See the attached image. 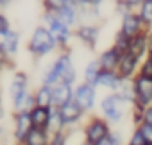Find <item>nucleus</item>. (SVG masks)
Returning a JSON list of instances; mask_svg holds the SVG:
<instances>
[{
  "label": "nucleus",
  "mask_w": 152,
  "mask_h": 145,
  "mask_svg": "<svg viewBox=\"0 0 152 145\" xmlns=\"http://www.w3.org/2000/svg\"><path fill=\"white\" fill-rule=\"evenodd\" d=\"M68 83V84H77V68H75L73 57L70 48L59 50L57 56L52 59L50 64L45 66L41 72V83L48 86H56L57 83Z\"/></svg>",
  "instance_id": "1"
},
{
  "label": "nucleus",
  "mask_w": 152,
  "mask_h": 145,
  "mask_svg": "<svg viewBox=\"0 0 152 145\" xmlns=\"http://www.w3.org/2000/svg\"><path fill=\"white\" fill-rule=\"evenodd\" d=\"M27 52L36 61L45 59L47 56H50L54 52H59V45L45 23L34 27V31L31 32L29 41H27Z\"/></svg>",
  "instance_id": "2"
},
{
  "label": "nucleus",
  "mask_w": 152,
  "mask_h": 145,
  "mask_svg": "<svg viewBox=\"0 0 152 145\" xmlns=\"http://www.w3.org/2000/svg\"><path fill=\"white\" fill-rule=\"evenodd\" d=\"M99 111L111 125H118L124 122L127 113H131V104L116 92H107L99 102Z\"/></svg>",
  "instance_id": "3"
},
{
  "label": "nucleus",
  "mask_w": 152,
  "mask_h": 145,
  "mask_svg": "<svg viewBox=\"0 0 152 145\" xmlns=\"http://www.w3.org/2000/svg\"><path fill=\"white\" fill-rule=\"evenodd\" d=\"M43 23L48 27V31L56 38L59 50H68L72 40L75 38V29L66 25L56 13H50V11H43Z\"/></svg>",
  "instance_id": "4"
},
{
  "label": "nucleus",
  "mask_w": 152,
  "mask_h": 145,
  "mask_svg": "<svg viewBox=\"0 0 152 145\" xmlns=\"http://www.w3.org/2000/svg\"><path fill=\"white\" fill-rule=\"evenodd\" d=\"M113 127L111 124L102 116V115H88L86 122L83 124V134H84V141L88 145H97L104 140H107V136L111 134Z\"/></svg>",
  "instance_id": "5"
},
{
  "label": "nucleus",
  "mask_w": 152,
  "mask_h": 145,
  "mask_svg": "<svg viewBox=\"0 0 152 145\" xmlns=\"http://www.w3.org/2000/svg\"><path fill=\"white\" fill-rule=\"evenodd\" d=\"M7 93H9L13 111H18L23 99L31 93V79H29L27 72H23V70L15 72L11 77V83H9V88H7Z\"/></svg>",
  "instance_id": "6"
},
{
  "label": "nucleus",
  "mask_w": 152,
  "mask_h": 145,
  "mask_svg": "<svg viewBox=\"0 0 152 145\" xmlns=\"http://www.w3.org/2000/svg\"><path fill=\"white\" fill-rule=\"evenodd\" d=\"M20 43L22 36L20 31H16L15 27L0 36V59H2L4 68H15V57L20 50Z\"/></svg>",
  "instance_id": "7"
},
{
  "label": "nucleus",
  "mask_w": 152,
  "mask_h": 145,
  "mask_svg": "<svg viewBox=\"0 0 152 145\" xmlns=\"http://www.w3.org/2000/svg\"><path fill=\"white\" fill-rule=\"evenodd\" d=\"M73 99L81 104V108H83L88 115H91V113L95 111L97 104H99L97 86H93V84H90V83H84V81L77 83V84H75V93H73Z\"/></svg>",
  "instance_id": "8"
},
{
  "label": "nucleus",
  "mask_w": 152,
  "mask_h": 145,
  "mask_svg": "<svg viewBox=\"0 0 152 145\" xmlns=\"http://www.w3.org/2000/svg\"><path fill=\"white\" fill-rule=\"evenodd\" d=\"M75 40L90 50H95L100 40V25L97 22H83L75 27Z\"/></svg>",
  "instance_id": "9"
},
{
  "label": "nucleus",
  "mask_w": 152,
  "mask_h": 145,
  "mask_svg": "<svg viewBox=\"0 0 152 145\" xmlns=\"http://www.w3.org/2000/svg\"><path fill=\"white\" fill-rule=\"evenodd\" d=\"M32 129L34 124L31 118V111H13V129H11L13 141L23 143V140L29 136Z\"/></svg>",
  "instance_id": "10"
},
{
  "label": "nucleus",
  "mask_w": 152,
  "mask_h": 145,
  "mask_svg": "<svg viewBox=\"0 0 152 145\" xmlns=\"http://www.w3.org/2000/svg\"><path fill=\"white\" fill-rule=\"evenodd\" d=\"M124 34H127L129 38H134V36H140L143 32H147L150 27H147L143 23V20L140 18V15L134 11H129L125 13L124 16H120V27H118Z\"/></svg>",
  "instance_id": "11"
},
{
  "label": "nucleus",
  "mask_w": 152,
  "mask_h": 145,
  "mask_svg": "<svg viewBox=\"0 0 152 145\" xmlns=\"http://www.w3.org/2000/svg\"><path fill=\"white\" fill-rule=\"evenodd\" d=\"M59 109H61V115H63V118H64V122H66V127H79V125L84 122L86 115H88L75 99L68 100V102H66L64 106H61Z\"/></svg>",
  "instance_id": "12"
},
{
  "label": "nucleus",
  "mask_w": 152,
  "mask_h": 145,
  "mask_svg": "<svg viewBox=\"0 0 152 145\" xmlns=\"http://www.w3.org/2000/svg\"><path fill=\"white\" fill-rule=\"evenodd\" d=\"M140 64H141V59L138 56H134L132 52H124L122 57H120V64H118V74L122 79H134L138 74H140Z\"/></svg>",
  "instance_id": "13"
},
{
  "label": "nucleus",
  "mask_w": 152,
  "mask_h": 145,
  "mask_svg": "<svg viewBox=\"0 0 152 145\" xmlns=\"http://www.w3.org/2000/svg\"><path fill=\"white\" fill-rule=\"evenodd\" d=\"M134 88H136V102L141 106L152 104V77L138 74L134 77Z\"/></svg>",
  "instance_id": "14"
},
{
  "label": "nucleus",
  "mask_w": 152,
  "mask_h": 145,
  "mask_svg": "<svg viewBox=\"0 0 152 145\" xmlns=\"http://www.w3.org/2000/svg\"><path fill=\"white\" fill-rule=\"evenodd\" d=\"M120 57H122V52H120V50H116L113 45H111V47H107V48H104V50L97 56V59H99V63H100L102 70H118Z\"/></svg>",
  "instance_id": "15"
},
{
  "label": "nucleus",
  "mask_w": 152,
  "mask_h": 145,
  "mask_svg": "<svg viewBox=\"0 0 152 145\" xmlns=\"http://www.w3.org/2000/svg\"><path fill=\"white\" fill-rule=\"evenodd\" d=\"M66 25H70L72 29H75V27H77L79 23H81V13H79V6L77 4H75L73 2V0H72V2L70 4H66L64 7H61L57 13H56Z\"/></svg>",
  "instance_id": "16"
},
{
  "label": "nucleus",
  "mask_w": 152,
  "mask_h": 145,
  "mask_svg": "<svg viewBox=\"0 0 152 145\" xmlns=\"http://www.w3.org/2000/svg\"><path fill=\"white\" fill-rule=\"evenodd\" d=\"M120 83H122V77L116 70H102L100 75H99L97 88H102V90H107V92H116Z\"/></svg>",
  "instance_id": "17"
},
{
  "label": "nucleus",
  "mask_w": 152,
  "mask_h": 145,
  "mask_svg": "<svg viewBox=\"0 0 152 145\" xmlns=\"http://www.w3.org/2000/svg\"><path fill=\"white\" fill-rule=\"evenodd\" d=\"M73 93H75V86L73 84H68V83H57L54 86V106L56 108H61L64 106L68 100L73 99Z\"/></svg>",
  "instance_id": "18"
},
{
  "label": "nucleus",
  "mask_w": 152,
  "mask_h": 145,
  "mask_svg": "<svg viewBox=\"0 0 152 145\" xmlns=\"http://www.w3.org/2000/svg\"><path fill=\"white\" fill-rule=\"evenodd\" d=\"M34 97H36V106L54 108V86H48V84L41 83L34 90Z\"/></svg>",
  "instance_id": "19"
},
{
  "label": "nucleus",
  "mask_w": 152,
  "mask_h": 145,
  "mask_svg": "<svg viewBox=\"0 0 152 145\" xmlns=\"http://www.w3.org/2000/svg\"><path fill=\"white\" fill-rule=\"evenodd\" d=\"M100 72H102V66H100L99 59L95 57V59L88 61L86 66L83 68V81H84V83H90V84H93V86H97Z\"/></svg>",
  "instance_id": "20"
},
{
  "label": "nucleus",
  "mask_w": 152,
  "mask_h": 145,
  "mask_svg": "<svg viewBox=\"0 0 152 145\" xmlns=\"http://www.w3.org/2000/svg\"><path fill=\"white\" fill-rule=\"evenodd\" d=\"M50 113H52V108H43V106H36L34 109H31V118H32L34 127L47 129L48 120H50Z\"/></svg>",
  "instance_id": "21"
},
{
  "label": "nucleus",
  "mask_w": 152,
  "mask_h": 145,
  "mask_svg": "<svg viewBox=\"0 0 152 145\" xmlns=\"http://www.w3.org/2000/svg\"><path fill=\"white\" fill-rule=\"evenodd\" d=\"M50 133L47 129H38L34 127L29 136L23 140V145H50Z\"/></svg>",
  "instance_id": "22"
},
{
  "label": "nucleus",
  "mask_w": 152,
  "mask_h": 145,
  "mask_svg": "<svg viewBox=\"0 0 152 145\" xmlns=\"http://www.w3.org/2000/svg\"><path fill=\"white\" fill-rule=\"evenodd\" d=\"M129 52H132L134 56H138L140 59L147 57L148 56V43H147V32L140 34V36H134L131 40V47H129Z\"/></svg>",
  "instance_id": "23"
},
{
  "label": "nucleus",
  "mask_w": 152,
  "mask_h": 145,
  "mask_svg": "<svg viewBox=\"0 0 152 145\" xmlns=\"http://www.w3.org/2000/svg\"><path fill=\"white\" fill-rule=\"evenodd\" d=\"M68 127H66V122H64V118H63V115H61V109L59 108H52V113H50V120H48V127H47V131L50 133V134H56V133H61V131H66Z\"/></svg>",
  "instance_id": "24"
},
{
  "label": "nucleus",
  "mask_w": 152,
  "mask_h": 145,
  "mask_svg": "<svg viewBox=\"0 0 152 145\" xmlns=\"http://www.w3.org/2000/svg\"><path fill=\"white\" fill-rule=\"evenodd\" d=\"M116 93L120 95V97H124L131 106L136 102V88H134V79H122V83H120V86H118V90H116Z\"/></svg>",
  "instance_id": "25"
},
{
  "label": "nucleus",
  "mask_w": 152,
  "mask_h": 145,
  "mask_svg": "<svg viewBox=\"0 0 152 145\" xmlns=\"http://www.w3.org/2000/svg\"><path fill=\"white\" fill-rule=\"evenodd\" d=\"M136 13L140 15V18L147 27H152V0H143L136 7Z\"/></svg>",
  "instance_id": "26"
},
{
  "label": "nucleus",
  "mask_w": 152,
  "mask_h": 145,
  "mask_svg": "<svg viewBox=\"0 0 152 145\" xmlns=\"http://www.w3.org/2000/svg\"><path fill=\"white\" fill-rule=\"evenodd\" d=\"M131 40H132V38H129L127 34H124V32L118 29L116 34H115V40H113V47L124 54V52L129 50V47H131Z\"/></svg>",
  "instance_id": "27"
},
{
  "label": "nucleus",
  "mask_w": 152,
  "mask_h": 145,
  "mask_svg": "<svg viewBox=\"0 0 152 145\" xmlns=\"http://www.w3.org/2000/svg\"><path fill=\"white\" fill-rule=\"evenodd\" d=\"M70 2H72V0H41V7H43V11L57 13L61 7H64Z\"/></svg>",
  "instance_id": "28"
},
{
  "label": "nucleus",
  "mask_w": 152,
  "mask_h": 145,
  "mask_svg": "<svg viewBox=\"0 0 152 145\" xmlns=\"http://www.w3.org/2000/svg\"><path fill=\"white\" fill-rule=\"evenodd\" d=\"M147 143H148V141H147V138L143 136L141 129H140V127H134L132 133H131V136H129V140H127V145H147Z\"/></svg>",
  "instance_id": "29"
},
{
  "label": "nucleus",
  "mask_w": 152,
  "mask_h": 145,
  "mask_svg": "<svg viewBox=\"0 0 152 145\" xmlns=\"http://www.w3.org/2000/svg\"><path fill=\"white\" fill-rule=\"evenodd\" d=\"M115 11L118 16H124L129 11H134V7L129 4V0H115Z\"/></svg>",
  "instance_id": "30"
},
{
  "label": "nucleus",
  "mask_w": 152,
  "mask_h": 145,
  "mask_svg": "<svg viewBox=\"0 0 152 145\" xmlns=\"http://www.w3.org/2000/svg\"><path fill=\"white\" fill-rule=\"evenodd\" d=\"M140 74H141V75H147V77H152V54H148L147 57L141 59Z\"/></svg>",
  "instance_id": "31"
},
{
  "label": "nucleus",
  "mask_w": 152,
  "mask_h": 145,
  "mask_svg": "<svg viewBox=\"0 0 152 145\" xmlns=\"http://www.w3.org/2000/svg\"><path fill=\"white\" fill-rule=\"evenodd\" d=\"M68 129L66 131H61V133H56L50 136V145H68Z\"/></svg>",
  "instance_id": "32"
},
{
  "label": "nucleus",
  "mask_w": 152,
  "mask_h": 145,
  "mask_svg": "<svg viewBox=\"0 0 152 145\" xmlns=\"http://www.w3.org/2000/svg\"><path fill=\"white\" fill-rule=\"evenodd\" d=\"M107 140H109L113 145H127V141L124 140L122 133H120V131H116V129H113V131H111V134L107 136Z\"/></svg>",
  "instance_id": "33"
},
{
  "label": "nucleus",
  "mask_w": 152,
  "mask_h": 145,
  "mask_svg": "<svg viewBox=\"0 0 152 145\" xmlns=\"http://www.w3.org/2000/svg\"><path fill=\"white\" fill-rule=\"evenodd\" d=\"M13 29V25H11V22H9V18H7V15H0V36L2 34H6V32H9Z\"/></svg>",
  "instance_id": "34"
},
{
  "label": "nucleus",
  "mask_w": 152,
  "mask_h": 145,
  "mask_svg": "<svg viewBox=\"0 0 152 145\" xmlns=\"http://www.w3.org/2000/svg\"><path fill=\"white\" fill-rule=\"evenodd\" d=\"M138 127L141 129V133H143V136L147 138V141L152 145V124H148V122H141Z\"/></svg>",
  "instance_id": "35"
},
{
  "label": "nucleus",
  "mask_w": 152,
  "mask_h": 145,
  "mask_svg": "<svg viewBox=\"0 0 152 145\" xmlns=\"http://www.w3.org/2000/svg\"><path fill=\"white\" fill-rule=\"evenodd\" d=\"M104 2H106V0H81L77 6H81V4H88V6H93V7H102Z\"/></svg>",
  "instance_id": "36"
},
{
  "label": "nucleus",
  "mask_w": 152,
  "mask_h": 145,
  "mask_svg": "<svg viewBox=\"0 0 152 145\" xmlns=\"http://www.w3.org/2000/svg\"><path fill=\"white\" fill-rule=\"evenodd\" d=\"M143 122L152 124V104H148V106L143 109Z\"/></svg>",
  "instance_id": "37"
},
{
  "label": "nucleus",
  "mask_w": 152,
  "mask_h": 145,
  "mask_svg": "<svg viewBox=\"0 0 152 145\" xmlns=\"http://www.w3.org/2000/svg\"><path fill=\"white\" fill-rule=\"evenodd\" d=\"M147 43H148V54H152V27L147 31Z\"/></svg>",
  "instance_id": "38"
},
{
  "label": "nucleus",
  "mask_w": 152,
  "mask_h": 145,
  "mask_svg": "<svg viewBox=\"0 0 152 145\" xmlns=\"http://www.w3.org/2000/svg\"><path fill=\"white\" fill-rule=\"evenodd\" d=\"M11 2H15V0H0V7H2V9H6Z\"/></svg>",
  "instance_id": "39"
},
{
  "label": "nucleus",
  "mask_w": 152,
  "mask_h": 145,
  "mask_svg": "<svg viewBox=\"0 0 152 145\" xmlns=\"http://www.w3.org/2000/svg\"><path fill=\"white\" fill-rule=\"evenodd\" d=\"M141 2H143V0H129V4H131V6H132L134 9H136V7H138V6H140Z\"/></svg>",
  "instance_id": "40"
},
{
  "label": "nucleus",
  "mask_w": 152,
  "mask_h": 145,
  "mask_svg": "<svg viewBox=\"0 0 152 145\" xmlns=\"http://www.w3.org/2000/svg\"><path fill=\"white\" fill-rule=\"evenodd\" d=\"M97 145H113L109 140H104V141H100V143H97Z\"/></svg>",
  "instance_id": "41"
},
{
  "label": "nucleus",
  "mask_w": 152,
  "mask_h": 145,
  "mask_svg": "<svg viewBox=\"0 0 152 145\" xmlns=\"http://www.w3.org/2000/svg\"><path fill=\"white\" fill-rule=\"evenodd\" d=\"M79 145H88V143H86V141H81V143H79Z\"/></svg>",
  "instance_id": "42"
},
{
  "label": "nucleus",
  "mask_w": 152,
  "mask_h": 145,
  "mask_svg": "<svg viewBox=\"0 0 152 145\" xmlns=\"http://www.w3.org/2000/svg\"><path fill=\"white\" fill-rule=\"evenodd\" d=\"M13 145H23V143H16V141H15V143H13Z\"/></svg>",
  "instance_id": "43"
},
{
  "label": "nucleus",
  "mask_w": 152,
  "mask_h": 145,
  "mask_svg": "<svg viewBox=\"0 0 152 145\" xmlns=\"http://www.w3.org/2000/svg\"><path fill=\"white\" fill-rule=\"evenodd\" d=\"M147 145H150V143H147Z\"/></svg>",
  "instance_id": "44"
}]
</instances>
